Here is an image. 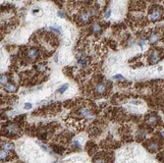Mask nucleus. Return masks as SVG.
I'll return each instance as SVG.
<instances>
[{"mask_svg": "<svg viewBox=\"0 0 164 163\" xmlns=\"http://www.w3.org/2000/svg\"><path fill=\"white\" fill-rule=\"evenodd\" d=\"M4 90L9 91V92H16L17 91V88L13 84H6L4 86Z\"/></svg>", "mask_w": 164, "mask_h": 163, "instance_id": "9d476101", "label": "nucleus"}, {"mask_svg": "<svg viewBox=\"0 0 164 163\" xmlns=\"http://www.w3.org/2000/svg\"><path fill=\"white\" fill-rule=\"evenodd\" d=\"M94 163H108V160L104 156H97L94 158Z\"/></svg>", "mask_w": 164, "mask_h": 163, "instance_id": "f8f14e48", "label": "nucleus"}, {"mask_svg": "<svg viewBox=\"0 0 164 163\" xmlns=\"http://www.w3.org/2000/svg\"><path fill=\"white\" fill-rule=\"evenodd\" d=\"M105 91H106V85L105 84H99V85H96V88H95V92L98 93V94L104 93Z\"/></svg>", "mask_w": 164, "mask_h": 163, "instance_id": "0eeeda50", "label": "nucleus"}, {"mask_svg": "<svg viewBox=\"0 0 164 163\" xmlns=\"http://www.w3.org/2000/svg\"><path fill=\"white\" fill-rule=\"evenodd\" d=\"M78 114L81 117H84V118H88V119H93L91 117V111L88 108L84 107V108H81V109L78 111Z\"/></svg>", "mask_w": 164, "mask_h": 163, "instance_id": "20e7f679", "label": "nucleus"}, {"mask_svg": "<svg viewBox=\"0 0 164 163\" xmlns=\"http://www.w3.org/2000/svg\"><path fill=\"white\" fill-rule=\"evenodd\" d=\"M78 63H79V65H82V66H87V64H88L87 60H86L84 57L79 58V59H78Z\"/></svg>", "mask_w": 164, "mask_h": 163, "instance_id": "f3484780", "label": "nucleus"}, {"mask_svg": "<svg viewBox=\"0 0 164 163\" xmlns=\"http://www.w3.org/2000/svg\"><path fill=\"white\" fill-rule=\"evenodd\" d=\"M147 148H148V150L150 151V152H155V151L158 150V148H159V145L156 142L150 143V144L147 145Z\"/></svg>", "mask_w": 164, "mask_h": 163, "instance_id": "1a4fd4ad", "label": "nucleus"}, {"mask_svg": "<svg viewBox=\"0 0 164 163\" xmlns=\"http://www.w3.org/2000/svg\"><path fill=\"white\" fill-rule=\"evenodd\" d=\"M146 122H147L148 124L154 125V124H156V123H157V117H156V116H154V115H152V116H149V117L147 118Z\"/></svg>", "mask_w": 164, "mask_h": 163, "instance_id": "ddd939ff", "label": "nucleus"}, {"mask_svg": "<svg viewBox=\"0 0 164 163\" xmlns=\"http://www.w3.org/2000/svg\"><path fill=\"white\" fill-rule=\"evenodd\" d=\"M113 79H116V80H123V76L122 75H115Z\"/></svg>", "mask_w": 164, "mask_h": 163, "instance_id": "412c9836", "label": "nucleus"}, {"mask_svg": "<svg viewBox=\"0 0 164 163\" xmlns=\"http://www.w3.org/2000/svg\"><path fill=\"white\" fill-rule=\"evenodd\" d=\"M45 66H44V65H39V66L37 67V71L38 72H41V73H43L44 71H45Z\"/></svg>", "mask_w": 164, "mask_h": 163, "instance_id": "6ab92c4d", "label": "nucleus"}, {"mask_svg": "<svg viewBox=\"0 0 164 163\" xmlns=\"http://www.w3.org/2000/svg\"><path fill=\"white\" fill-rule=\"evenodd\" d=\"M32 108V104L30 103H26L25 104V109H30Z\"/></svg>", "mask_w": 164, "mask_h": 163, "instance_id": "4be33fe9", "label": "nucleus"}, {"mask_svg": "<svg viewBox=\"0 0 164 163\" xmlns=\"http://www.w3.org/2000/svg\"><path fill=\"white\" fill-rule=\"evenodd\" d=\"M94 10H88V11H87V12H84V13H82L81 15H80V17H79V21L81 22V23H83V24H86V23H88V22L89 21V19H90V17H93L94 15Z\"/></svg>", "mask_w": 164, "mask_h": 163, "instance_id": "7ed1b4c3", "label": "nucleus"}, {"mask_svg": "<svg viewBox=\"0 0 164 163\" xmlns=\"http://www.w3.org/2000/svg\"><path fill=\"white\" fill-rule=\"evenodd\" d=\"M20 127H18L16 124H8L5 126L4 132L7 136L9 137H13V136H17L20 133Z\"/></svg>", "mask_w": 164, "mask_h": 163, "instance_id": "f257e3e1", "label": "nucleus"}, {"mask_svg": "<svg viewBox=\"0 0 164 163\" xmlns=\"http://www.w3.org/2000/svg\"><path fill=\"white\" fill-rule=\"evenodd\" d=\"M58 16L61 17V18H64L65 17V15H64V13L62 12V11H59V12H58Z\"/></svg>", "mask_w": 164, "mask_h": 163, "instance_id": "5701e85b", "label": "nucleus"}, {"mask_svg": "<svg viewBox=\"0 0 164 163\" xmlns=\"http://www.w3.org/2000/svg\"><path fill=\"white\" fill-rule=\"evenodd\" d=\"M8 156H9V153H8V150L6 149H0V159L2 160H7L8 159Z\"/></svg>", "mask_w": 164, "mask_h": 163, "instance_id": "9b49d317", "label": "nucleus"}, {"mask_svg": "<svg viewBox=\"0 0 164 163\" xmlns=\"http://www.w3.org/2000/svg\"><path fill=\"white\" fill-rule=\"evenodd\" d=\"M50 30H53V31H56V32H60V30H59V29H56V28H52V27H51Z\"/></svg>", "mask_w": 164, "mask_h": 163, "instance_id": "b1692460", "label": "nucleus"}, {"mask_svg": "<svg viewBox=\"0 0 164 163\" xmlns=\"http://www.w3.org/2000/svg\"><path fill=\"white\" fill-rule=\"evenodd\" d=\"M158 39H159V36L157 34H152L150 36V37H149V42L150 43H155V42L158 41Z\"/></svg>", "mask_w": 164, "mask_h": 163, "instance_id": "2eb2a0df", "label": "nucleus"}, {"mask_svg": "<svg viewBox=\"0 0 164 163\" xmlns=\"http://www.w3.org/2000/svg\"><path fill=\"white\" fill-rule=\"evenodd\" d=\"M160 60V55L158 54V52L156 50H153L151 52V54L149 55V61L151 64H154V63H157L158 61Z\"/></svg>", "mask_w": 164, "mask_h": 163, "instance_id": "423d86ee", "label": "nucleus"}, {"mask_svg": "<svg viewBox=\"0 0 164 163\" xmlns=\"http://www.w3.org/2000/svg\"><path fill=\"white\" fill-rule=\"evenodd\" d=\"M2 147L3 149H6V150H13L14 149V144H11V143H4L2 145Z\"/></svg>", "mask_w": 164, "mask_h": 163, "instance_id": "4468645a", "label": "nucleus"}, {"mask_svg": "<svg viewBox=\"0 0 164 163\" xmlns=\"http://www.w3.org/2000/svg\"><path fill=\"white\" fill-rule=\"evenodd\" d=\"M68 89V84H65V85H63L61 88L59 89V91H58V92H60V93H63L66 90Z\"/></svg>", "mask_w": 164, "mask_h": 163, "instance_id": "a211bd4d", "label": "nucleus"}, {"mask_svg": "<svg viewBox=\"0 0 164 163\" xmlns=\"http://www.w3.org/2000/svg\"><path fill=\"white\" fill-rule=\"evenodd\" d=\"M28 58H29L30 60H35L37 58L38 56V49L37 48H30L28 50Z\"/></svg>", "mask_w": 164, "mask_h": 163, "instance_id": "39448f33", "label": "nucleus"}, {"mask_svg": "<svg viewBox=\"0 0 164 163\" xmlns=\"http://www.w3.org/2000/svg\"><path fill=\"white\" fill-rule=\"evenodd\" d=\"M90 29H91V31H93L94 34H95V35H99L102 31V28H101V26L99 24H94L93 26H91Z\"/></svg>", "mask_w": 164, "mask_h": 163, "instance_id": "6e6552de", "label": "nucleus"}, {"mask_svg": "<svg viewBox=\"0 0 164 163\" xmlns=\"http://www.w3.org/2000/svg\"><path fill=\"white\" fill-rule=\"evenodd\" d=\"M110 14H111V11L110 10H107L106 12H105V14H104V18L105 19H108L110 17Z\"/></svg>", "mask_w": 164, "mask_h": 163, "instance_id": "aec40b11", "label": "nucleus"}, {"mask_svg": "<svg viewBox=\"0 0 164 163\" xmlns=\"http://www.w3.org/2000/svg\"><path fill=\"white\" fill-rule=\"evenodd\" d=\"M8 77L6 75H0V84H4V85H6V84H8Z\"/></svg>", "mask_w": 164, "mask_h": 163, "instance_id": "dca6fc26", "label": "nucleus"}, {"mask_svg": "<svg viewBox=\"0 0 164 163\" xmlns=\"http://www.w3.org/2000/svg\"><path fill=\"white\" fill-rule=\"evenodd\" d=\"M162 16H163V13L161 12V9H156L155 8V9H153L151 11V13L148 15V19L151 22H156V21L161 20Z\"/></svg>", "mask_w": 164, "mask_h": 163, "instance_id": "f03ea898", "label": "nucleus"}]
</instances>
